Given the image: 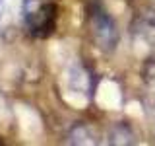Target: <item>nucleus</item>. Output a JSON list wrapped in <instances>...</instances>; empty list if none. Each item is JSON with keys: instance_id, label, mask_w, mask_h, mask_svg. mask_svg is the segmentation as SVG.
Segmentation results:
<instances>
[{"instance_id": "f03ea898", "label": "nucleus", "mask_w": 155, "mask_h": 146, "mask_svg": "<svg viewBox=\"0 0 155 146\" xmlns=\"http://www.w3.org/2000/svg\"><path fill=\"white\" fill-rule=\"evenodd\" d=\"M87 19H89V29H91V37L97 43V47L105 53H113L116 45H118V26H116L114 18L107 12V8L99 0L89 4L87 10Z\"/></svg>"}, {"instance_id": "39448f33", "label": "nucleus", "mask_w": 155, "mask_h": 146, "mask_svg": "<svg viewBox=\"0 0 155 146\" xmlns=\"http://www.w3.org/2000/svg\"><path fill=\"white\" fill-rule=\"evenodd\" d=\"M70 86L78 92H87L91 86V78L81 66H76L70 70Z\"/></svg>"}, {"instance_id": "0eeeda50", "label": "nucleus", "mask_w": 155, "mask_h": 146, "mask_svg": "<svg viewBox=\"0 0 155 146\" xmlns=\"http://www.w3.org/2000/svg\"><path fill=\"white\" fill-rule=\"evenodd\" d=\"M6 4H8V0H0V22H2L4 12H6Z\"/></svg>"}, {"instance_id": "7ed1b4c3", "label": "nucleus", "mask_w": 155, "mask_h": 146, "mask_svg": "<svg viewBox=\"0 0 155 146\" xmlns=\"http://www.w3.org/2000/svg\"><path fill=\"white\" fill-rule=\"evenodd\" d=\"M132 31L138 41L155 47V10H143L134 19Z\"/></svg>"}, {"instance_id": "423d86ee", "label": "nucleus", "mask_w": 155, "mask_h": 146, "mask_svg": "<svg viewBox=\"0 0 155 146\" xmlns=\"http://www.w3.org/2000/svg\"><path fill=\"white\" fill-rule=\"evenodd\" d=\"M110 140L109 142H113V144H134V133L130 130V127H126V125H116L110 129Z\"/></svg>"}, {"instance_id": "f257e3e1", "label": "nucleus", "mask_w": 155, "mask_h": 146, "mask_svg": "<svg viewBox=\"0 0 155 146\" xmlns=\"http://www.w3.org/2000/svg\"><path fill=\"white\" fill-rule=\"evenodd\" d=\"M21 18L29 35L45 39L56 27V6L48 0H23Z\"/></svg>"}, {"instance_id": "20e7f679", "label": "nucleus", "mask_w": 155, "mask_h": 146, "mask_svg": "<svg viewBox=\"0 0 155 146\" xmlns=\"http://www.w3.org/2000/svg\"><path fill=\"white\" fill-rule=\"evenodd\" d=\"M68 142L70 144H97L93 130L85 123H76L72 127L70 134H68Z\"/></svg>"}]
</instances>
